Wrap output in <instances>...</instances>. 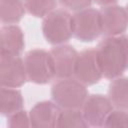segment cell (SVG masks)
<instances>
[{
	"mask_svg": "<svg viewBox=\"0 0 128 128\" xmlns=\"http://www.w3.org/2000/svg\"><path fill=\"white\" fill-rule=\"evenodd\" d=\"M126 10H127V13H128V5H127V8H126Z\"/></svg>",
	"mask_w": 128,
	"mask_h": 128,
	"instance_id": "obj_22",
	"label": "cell"
},
{
	"mask_svg": "<svg viewBox=\"0 0 128 128\" xmlns=\"http://www.w3.org/2000/svg\"><path fill=\"white\" fill-rule=\"evenodd\" d=\"M104 127H128V110H112L107 116Z\"/></svg>",
	"mask_w": 128,
	"mask_h": 128,
	"instance_id": "obj_18",
	"label": "cell"
},
{
	"mask_svg": "<svg viewBox=\"0 0 128 128\" xmlns=\"http://www.w3.org/2000/svg\"><path fill=\"white\" fill-rule=\"evenodd\" d=\"M58 1L63 7L75 12L89 8L92 4V0H58Z\"/></svg>",
	"mask_w": 128,
	"mask_h": 128,
	"instance_id": "obj_20",
	"label": "cell"
},
{
	"mask_svg": "<svg viewBox=\"0 0 128 128\" xmlns=\"http://www.w3.org/2000/svg\"><path fill=\"white\" fill-rule=\"evenodd\" d=\"M113 110V104L109 97L102 94H93L85 100L82 112L89 126L102 127L110 112Z\"/></svg>",
	"mask_w": 128,
	"mask_h": 128,
	"instance_id": "obj_8",
	"label": "cell"
},
{
	"mask_svg": "<svg viewBox=\"0 0 128 128\" xmlns=\"http://www.w3.org/2000/svg\"><path fill=\"white\" fill-rule=\"evenodd\" d=\"M25 14V5L21 0H0V18L2 23H18Z\"/></svg>",
	"mask_w": 128,
	"mask_h": 128,
	"instance_id": "obj_15",
	"label": "cell"
},
{
	"mask_svg": "<svg viewBox=\"0 0 128 128\" xmlns=\"http://www.w3.org/2000/svg\"><path fill=\"white\" fill-rule=\"evenodd\" d=\"M28 80L25 63L19 55L0 53V84L3 87H21Z\"/></svg>",
	"mask_w": 128,
	"mask_h": 128,
	"instance_id": "obj_6",
	"label": "cell"
},
{
	"mask_svg": "<svg viewBox=\"0 0 128 128\" xmlns=\"http://www.w3.org/2000/svg\"><path fill=\"white\" fill-rule=\"evenodd\" d=\"M118 0H94V2L98 5L101 6H108V5H113L117 2Z\"/></svg>",
	"mask_w": 128,
	"mask_h": 128,
	"instance_id": "obj_21",
	"label": "cell"
},
{
	"mask_svg": "<svg viewBox=\"0 0 128 128\" xmlns=\"http://www.w3.org/2000/svg\"><path fill=\"white\" fill-rule=\"evenodd\" d=\"M74 77L86 86L96 84L101 80L103 73L99 64L96 49L89 48L79 53Z\"/></svg>",
	"mask_w": 128,
	"mask_h": 128,
	"instance_id": "obj_7",
	"label": "cell"
},
{
	"mask_svg": "<svg viewBox=\"0 0 128 128\" xmlns=\"http://www.w3.org/2000/svg\"><path fill=\"white\" fill-rule=\"evenodd\" d=\"M61 108L53 101H41L36 103L29 112L30 123L35 128H54Z\"/></svg>",
	"mask_w": 128,
	"mask_h": 128,
	"instance_id": "obj_11",
	"label": "cell"
},
{
	"mask_svg": "<svg viewBox=\"0 0 128 128\" xmlns=\"http://www.w3.org/2000/svg\"><path fill=\"white\" fill-rule=\"evenodd\" d=\"M89 124L86 121L83 112L80 109H63L61 110L57 126L58 128L66 127H75V128H86Z\"/></svg>",
	"mask_w": 128,
	"mask_h": 128,
	"instance_id": "obj_16",
	"label": "cell"
},
{
	"mask_svg": "<svg viewBox=\"0 0 128 128\" xmlns=\"http://www.w3.org/2000/svg\"><path fill=\"white\" fill-rule=\"evenodd\" d=\"M7 125L11 128H27L31 126L29 114L25 110H19L8 116Z\"/></svg>",
	"mask_w": 128,
	"mask_h": 128,
	"instance_id": "obj_19",
	"label": "cell"
},
{
	"mask_svg": "<svg viewBox=\"0 0 128 128\" xmlns=\"http://www.w3.org/2000/svg\"><path fill=\"white\" fill-rule=\"evenodd\" d=\"M24 106V99L22 93L11 87L1 86L0 90V111L2 115L9 116Z\"/></svg>",
	"mask_w": 128,
	"mask_h": 128,
	"instance_id": "obj_13",
	"label": "cell"
},
{
	"mask_svg": "<svg viewBox=\"0 0 128 128\" xmlns=\"http://www.w3.org/2000/svg\"><path fill=\"white\" fill-rule=\"evenodd\" d=\"M103 76L120 77L128 69V35L107 36L96 48Z\"/></svg>",
	"mask_w": 128,
	"mask_h": 128,
	"instance_id": "obj_1",
	"label": "cell"
},
{
	"mask_svg": "<svg viewBox=\"0 0 128 128\" xmlns=\"http://www.w3.org/2000/svg\"><path fill=\"white\" fill-rule=\"evenodd\" d=\"M108 97L113 106L128 110V77H117L109 84Z\"/></svg>",
	"mask_w": 128,
	"mask_h": 128,
	"instance_id": "obj_14",
	"label": "cell"
},
{
	"mask_svg": "<svg viewBox=\"0 0 128 128\" xmlns=\"http://www.w3.org/2000/svg\"><path fill=\"white\" fill-rule=\"evenodd\" d=\"M50 53L53 59L55 75L57 78L62 79L74 76L79 53L73 46L61 44L52 48Z\"/></svg>",
	"mask_w": 128,
	"mask_h": 128,
	"instance_id": "obj_10",
	"label": "cell"
},
{
	"mask_svg": "<svg viewBox=\"0 0 128 128\" xmlns=\"http://www.w3.org/2000/svg\"><path fill=\"white\" fill-rule=\"evenodd\" d=\"M24 63L28 80L35 84H47L56 77L50 51L32 49L25 54Z\"/></svg>",
	"mask_w": 128,
	"mask_h": 128,
	"instance_id": "obj_4",
	"label": "cell"
},
{
	"mask_svg": "<svg viewBox=\"0 0 128 128\" xmlns=\"http://www.w3.org/2000/svg\"><path fill=\"white\" fill-rule=\"evenodd\" d=\"M102 33L106 36L122 35L128 28V13L126 8L118 5L103 6L100 10Z\"/></svg>",
	"mask_w": 128,
	"mask_h": 128,
	"instance_id": "obj_9",
	"label": "cell"
},
{
	"mask_svg": "<svg viewBox=\"0 0 128 128\" xmlns=\"http://www.w3.org/2000/svg\"><path fill=\"white\" fill-rule=\"evenodd\" d=\"M73 36L82 42H92L102 34L100 11L86 8L72 15Z\"/></svg>",
	"mask_w": 128,
	"mask_h": 128,
	"instance_id": "obj_5",
	"label": "cell"
},
{
	"mask_svg": "<svg viewBox=\"0 0 128 128\" xmlns=\"http://www.w3.org/2000/svg\"><path fill=\"white\" fill-rule=\"evenodd\" d=\"M25 9L35 17H45L57 6V0H24Z\"/></svg>",
	"mask_w": 128,
	"mask_h": 128,
	"instance_id": "obj_17",
	"label": "cell"
},
{
	"mask_svg": "<svg viewBox=\"0 0 128 128\" xmlns=\"http://www.w3.org/2000/svg\"><path fill=\"white\" fill-rule=\"evenodd\" d=\"M51 96L61 109H81L88 97V90L76 78H62L53 84Z\"/></svg>",
	"mask_w": 128,
	"mask_h": 128,
	"instance_id": "obj_2",
	"label": "cell"
},
{
	"mask_svg": "<svg viewBox=\"0 0 128 128\" xmlns=\"http://www.w3.org/2000/svg\"><path fill=\"white\" fill-rule=\"evenodd\" d=\"M0 53L20 55L25 47L24 34L17 25L8 24L1 28Z\"/></svg>",
	"mask_w": 128,
	"mask_h": 128,
	"instance_id": "obj_12",
	"label": "cell"
},
{
	"mask_svg": "<svg viewBox=\"0 0 128 128\" xmlns=\"http://www.w3.org/2000/svg\"><path fill=\"white\" fill-rule=\"evenodd\" d=\"M42 32L50 44L61 45L69 41L73 36L72 15L62 9H55L44 17Z\"/></svg>",
	"mask_w": 128,
	"mask_h": 128,
	"instance_id": "obj_3",
	"label": "cell"
}]
</instances>
